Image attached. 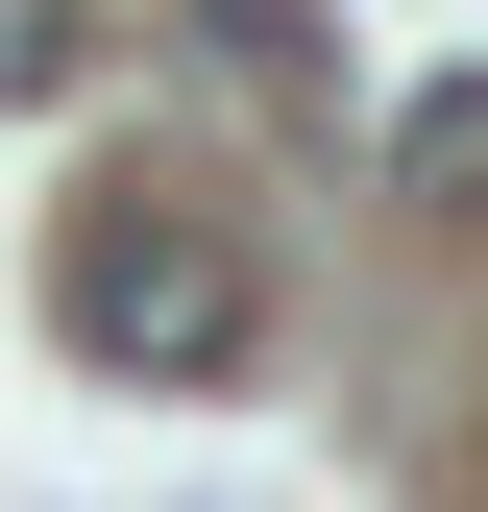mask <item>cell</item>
Masks as SVG:
<instances>
[{"instance_id":"obj_3","label":"cell","mask_w":488,"mask_h":512,"mask_svg":"<svg viewBox=\"0 0 488 512\" xmlns=\"http://www.w3.org/2000/svg\"><path fill=\"white\" fill-rule=\"evenodd\" d=\"M220 25V74H269V98H318V0H196Z\"/></svg>"},{"instance_id":"obj_1","label":"cell","mask_w":488,"mask_h":512,"mask_svg":"<svg viewBox=\"0 0 488 512\" xmlns=\"http://www.w3.org/2000/svg\"><path fill=\"white\" fill-rule=\"evenodd\" d=\"M49 317H74V366H122V391H220V366L269 342L244 220H196V196H98L49 244Z\"/></svg>"},{"instance_id":"obj_4","label":"cell","mask_w":488,"mask_h":512,"mask_svg":"<svg viewBox=\"0 0 488 512\" xmlns=\"http://www.w3.org/2000/svg\"><path fill=\"white\" fill-rule=\"evenodd\" d=\"M74 74V0H0V98H49Z\"/></svg>"},{"instance_id":"obj_2","label":"cell","mask_w":488,"mask_h":512,"mask_svg":"<svg viewBox=\"0 0 488 512\" xmlns=\"http://www.w3.org/2000/svg\"><path fill=\"white\" fill-rule=\"evenodd\" d=\"M391 196L415 220H488V74H440V98L391 122Z\"/></svg>"}]
</instances>
